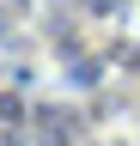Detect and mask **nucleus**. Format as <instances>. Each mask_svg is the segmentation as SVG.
I'll return each mask as SVG.
<instances>
[]
</instances>
